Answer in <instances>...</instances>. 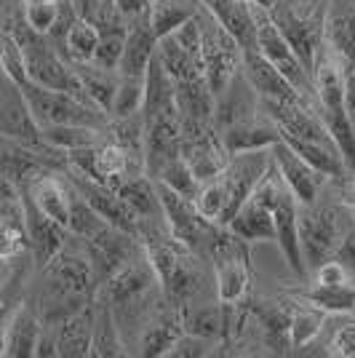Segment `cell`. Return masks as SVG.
Here are the masks:
<instances>
[{
    "mask_svg": "<svg viewBox=\"0 0 355 358\" xmlns=\"http://www.w3.org/2000/svg\"><path fill=\"white\" fill-rule=\"evenodd\" d=\"M24 3H54V0H24Z\"/></svg>",
    "mask_w": 355,
    "mask_h": 358,
    "instance_id": "cell-51",
    "label": "cell"
},
{
    "mask_svg": "<svg viewBox=\"0 0 355 358\" xmlns=\"http://www.w3.org/2000/svg\"><path fill=\"white\" fill-rule=\"evenodd\" d=\"M61 41H64V54L61 57L70 64H75V62H91L96 45H99V30H96V24L75 16V22L67 27Z\"/></svg>",
    "mask_w": 355,
    "mask_h": 358,
    "instance_id": "cell-35",
    "label": "cell"
},
{
    "mask_svg": "<svg viewBox=\"0 0 355 358\" xmlns=\"http://www.w3.org/2000/svg\"><path fill=\"white\" fill-rule=\"evenodd\" d=\"M6 273H8V262H6V259H0V284L6 281Z\"/></svg>",
    "mask_w": 355,
    "mask_h": 358,
    "instance_id": "cell-49",
    "label": "cell"
},
{
    "mask_svg": "<svg viewBox=\"0 0 355 358\" xmlns=\"http://www.w3.org/2000/svg\"><path fill=\"white\" fill-rule=\"evenodd\" d=\"M326 41L355 67V0H328Z\"/></svg>",
    "mask_w": 355,
    "mask_h": 358,
    "instance_id": "cell-26",
    "label": "cell"
},
{
    "mask_svg": "<svg viewBox=\"0 0 355 358\" xmlns=\"http://www.w3.org/2000/svg\"><path fill=\"white\" fill-rule=\"evenodd\" d=\"M64 177L70 179V185L78 190V195L102 217L104 222H110L113 227H118V230L129 233V236H139V217L129 209V203L120 198L115 187H110L104 182H96V179L83 177V174H78L73 169H64Z\"/></svg>",
    "mask_w": 355,
    "mask_h": 358,
    "instance_id": "cell-12",
    "label": "cell"
},
{
    "mask_svg": "<svg viewBox=\"0 0 355 358\" xmlns=\"http://www.w3.org/2000/svg\"><path fill=\"white\" fill-rule=\"evenodd\" d=\"M177 110V96H174V80L163 70L158 54H152L145 73V102H142V120L158 118L166 113Z\"/></svg>",
    "mask_w": 355,
    "mask_h": 358,
    "instance_id": "cell-28",
    "label": "cell"
},
{
    "mask_svg": "<svg viewBox=\"0 0 355 358\" xmlns=\"http://www.w3.org/2000/svg\"><path fill=\"white\" fill-rule=\"evenodd\" d=\"M107 227H110V222H104L102 217L91 209L89 203H86V201L78 195V190L73 187V195H70V222H67L70 236L89 243V241L99 238Z\"/></svg>",
    "mask_w": 355,
    "mask_h": 358,
    "instance_id": "cell-36",
    "label": "cell"
},
{
    "mask_svg": "<svg viewBox=\"0 0 355 358\" xmlns=\"http://www.w3.org/2000/svg\"><path fill=\"white\" fill-rule=\"evenodd\" d=\"M166 299L158 305V310L145 321V329L139 331V356L145 358H163L171 356V350L177 348V343L182 340V324H179L177 310L168 305L163 308Z\"/></svg>",
    "mask_w": 355,
    "mask_h": 358,
    "instance_id": "cell-19",
    "label": "cell"
},
{
    "mask_svg": "<svg viewBox=\"0 0 355 358\" xmlns=\"http://www.w3.org/2000/svg\"><path fill=\"white\" fill-rule=\"evenodd\" d=\"M73 70H75V75H78V80H80L83 94H86L102 113H107V118H110L113 96H115V89H118V80H120L118 70H107V67H99V64H94V62H75Z\"/></svg>",
    "mask_w": 355,
    "mask_h": 358,
    "instance_id": "cell-30",
    "label": "cell"
},
{
    "mask_svg": "<svg viewBox=\"0 0 355 358\" xmlns=\"http://www.w3.org/2000/svg\"><path fill=\"white\" fill-rule=\"evenodd\" d=\"M347 281H350V268L337 257H328L315 268V284H347Z\"/></svg>",
    "mask_w": 355,
    "mask_h": 358,
    "instance_id": "cell-44",
    "label": "cell"
},
{
    "mask_svg": "<svg viewBox=\"0 0 355 358\" xmlns=\"http://www.w3.org/2000/svg\"><path fill=\"white\" fill-rule=\"evenodd\" d=\"M291 297L305 299L326 315H347L355 313V286L347 284H315L302 292H291Z\"/></svg>",
    "mask_w": 355,
    "mask_h": 358,
    "instance_id": "cell-32",
    "label": "cell"
},
{
    "mask_svg": "<svg viewBox=\"0 0 355 358\" xmlns=\"http://www.w3.org/2000/svg\"><path fill=\"white\" fill-rule=\"evenodd\" d=\"M96 315H94V337H91V356L96 358H118L126 356V345L120 337V327L115 321V310L102 302L94 299Z\"/></svg>",
    "mask_w": 355,
    "mask_h": 358,
    "instance_id": "cell-31",
    "label": "cell"
},
{
    "mask_svg": "<svg viewBox=\"0 0 355 358\" xmlns=\"http://www.w3.org/2000/svg\"><path fill=\"white\" fill-rule=\"evenodd\" d=\"M155 286H158V278H155V273L150 268L145 252L139 249L115 273H110L102 284H99L96 299L107 302L113 310L142 313V302L155 292Z\"/></svg>",
    "mask_w": 355,
    "mask_h": 358,
    "instance_id": "cell-7",
    "label": "cell"
},
{
    "mask_svg": "<svg viewBox=\"0 0 355 358\" xmlns=\"http://www.w3.org/2000/svg\"><path fill=\"white\" fill-rule=\"evenodd\" d=\"M208 257L214 268V294L222 305H236L252 294L249 243H243L227 227H222V233L208 249Z\"/></svg>",
    "mask_w": 355,
    "mask_h": 358,
    "instance_id": "cell-4",
    "label": "cell"
},
{
    "mask_svg": "<svg viewBox=\"0 0 355 358\" xmlns=\"http://www.w3.org/2000/svg\"><path fill=\"white\" fill-rule=\"evenodd\" d=\"M155 187H158V198H161L163 224H166V230H168L179 243H184L190 252L208 254L214 238L222 233V227L217 222H208L206 217L195 209V203L190 198L168 190L161 182H155Z\"/></svg>",
    "mask_w": 355,
    "mask_h": 358,
    "instance_id": "cell-9",
    "label": "cell"
},
{
    "mask_svg": "<svg viewBox=\"0 0 355 358\" xmlns=\"http://www.w3.org/2000/svg\"><path fill=\"white\" fill-rule=\"evenodd\" d=\"M41 331H43V321H41L38 310L27 302H19L8 315V321H6V350H3V356L32 358L38 340H41Z\"/></svg>",
    "mask_w": 355,
    "mask_h": 358,
    "instance_id": "cell-21",
    "label": "cell"
},
{
    "mask_svg": "<svg viewBox=\"0 0 355 358\" xmlns=\"http://www.w3.org/2000/svg\"><path fill=\"white\" fill-rule=\"evenodd\" d=\"M328 353L340 358H355V321L334 331V337L328 343Z\"/></svg>",
    "mask_w": 355,
    "mask_h": 358,
    "instance_id": "cell-45",
    "label": "cell"
},
{
    "mask_svg": "<svg viewBox=\"0 0 355 358\" xmlns=\"http://www.w3.org/2000/svg\"><path fill=\"white\" fill-rule=\"evenodd\" d=\"M27 249H30V241H27V227H24V222L3 220L0 222V259H6V262L19 259Z\"/></svg>",
    "mask_w": 355,
    "mask_h": 358,
    "instance_id": "cell-41",
    "label": "cell"
},
{
    "mask_svg": "<svg viewBox=\"0 0 355 358\" xmlns=\"http://www.w3.org/2000/svg\"><path fill=\"white\" fill-rule=\"evenodd\" d=\"M152 182H161L168 190L184 195V198H190V201H193L195 193H198V187H201V182L193 177V171L182 161V155H177L174 161H168V164L163 166L161 171H158V177L152 179Z\"/></svg>",
    "mask_w": 355,
    "mask_h": 358,
    "instance_id": "cell-39",
    "label": "cell"
},
{
    "mask_svg": "<svg viewBox=\"0 0 355 358\" xmlns=\"http://www.w3.org/2000/svg\"><path fill=\"white\" fill-rule=\"evenodd\" d=\"M195 19L201 24V54H203L208 89L214 96H219L243 67V48L203 6H198Z\"/></svg>",
    "mask_w": 355,
    "mask_h": 358,
    "instance_id": "cell-6",
    "label": "cell"
},
{
    "mask_svg": "<svg viewBox=\"0 0 355 358\" xmlns=\"http://www.w3.org/2000/svg\"><path fill=\"white\" fill-rule=\"evenodd\" d=\"M198 6H203L208 14L240 43V48L256 45L254 43V16L249 0H198Z\"/></svg>",
    "mask_w": 355,
    "mask_h": 358,
    "instance_id": "cell-24",
    "label": "cell"
},
{
    "mask_svg": "<svg viewBox=\"0 0 355 358\" xmlns=\"http://www.w3.org/2000/svg\"><path fill=\"white\" fill-rule=\"evenodd\" d=\"M249 315L256 327L265 331V345L273 353H289L291 343H289V318H291V308H286L281 302H267L259 297L243 299Z\"/></svg>",
    "mask_w": 355,
    "mask_h": 358,
    "instance_id": "cell-22",
    "label": "cell"
},
{
    "mask_svg": "<svg viewBox=\"0 0 355 358\" xmlns=\"http://www.w3.org/2000/svg\"><path fill=\"white\" fill-rule=\"evenodd\" d=\"M193 203L208 222L219 224V220H222V214H224V206H227V193H224L222 179L214 177L211 182H203V185L198 187V193H195Z\"/></svg>",
    "mask_w": 355,
    "mask_h": 358,
    "instance_id": "cell-40",
    "label": "cell"
},
{
    "mask_svg": "<svg viewBox=\"0 0 355 358\" xmlns=\"http://www.w3.org/2000/svg\"><path fill=\"white\" fill-rule=\"evenodd\" d=\"M24 19L30 24L32 32L38 35H51V30L57 27V19H59L61 11V0H54V3H24Z\"/></svg>",
    "mask_w": 355,
    "mask_h": 358,
    "instance_id": "cell-42",
    "label": "cell"
},
{
    "mask_svg": "<svg viewBox=\"0 0 355 358\" xmlns=\"http://www.w3.org/2000/svg\"><path fill=\"white\" fill-rule=\"evenodd\" d=\"M227 230L240 238L243 243H259V241H275V220H273V209L265 206L262 201L249 198L238 214L230 220Z\"/></svg>",
    "mask_w": 355,
    "mask_h": 358,
    "instance_id": "cell-27",
    "label": "cell"
},
{
    "mask_svg": "<svg viewBox=\"0 0 355 358\" xmlns=\"http://www.w3.org/2000/svg\"><path fill=\"white\" fill-rule=\"evenodd\" d=\"M267 14L312 75L315 57L326 41L328 0H275L267 8Z\"/></svg>",
    "mask_w": 355,
    "mask_h": 358,
    "instance_id": "cell-2",
    "label": "cell"
},
{
    "mask_svg": "<svg viewBox=\"0 0 355 358\" xmlns=\"http://www.w3.org/2000/svg\"><path fill=\"white\" fill-rule=\"evenodd\" d=\"M222 136L224 148L230 155L238 152H252V150H270L275 142H281V131L273 120L267 118L265 113L259 110L256 115L246 120H238L233 126H227L222 131H217Z\"/></svg>",
    "mask_w": 355,
    "mask_h": 358,
    "instance_id": "cell-20",
    "label": "cell"
},
{
    "mask_svg": "<svg viewBox=\"0 0 355 358\" xmlns=\"http://www.w3.org/2000/svg\"><path fill=\"white\" fill-rule=\"evenodd\" d=\"M350 227L353 217L345 211L342 203L321 206L315 201L312 206H299V246L305 265L318 268L328 257H334Z\"/></svg>",
    "mask_w": 355,
    "mask_h": 358,
    "instance_id": "cell-3",
    "label": "cell"
},
{
    "mask_svg": "<svg viewBox=\"0 0 355 358\" xmlns=\"http://www.w3.org/2000/svg\"><path fill=\"white\" fill-rule=\"evenodd\" d=\"M337 182V187H340V203L345 206V211L353 217L355 222V174H345V177L334 179Z\"/></svg>",
    "mask_w": 355,
    "mask_h": 358,
    "instance_id": "cell-47",
    "label": "cell"
},
{
    "mask_svg": "<svg viewBox=\"0 0 355 358\" xmlns=\"http://www.w3.org/2000/svg\"><path fill=\"white\" fill-rule=\"evenodd\" d=\"M11 220V222H24V203L22 193L8 177L0 174V222Z\"/></svg>",
    "mask_w": 355,
    "mask_h": 358,
    "instance_id": "cell-43",
    "label": "cell"
},
{
    "mask_svg": "<svg viewBox=\"0 0 355 358\" xmlns=\"http://www.w3.org/2000/svg\"><path fill=\"white\" fill-rule=\"evenodd\" d=\"M342 75H345V107H347V118L355 131V67L350 62L342 59Z\"/></svg>",
    "mask_w": 355,
    "mask_h": 358,
    "instance_id": "cell-46",
    "label": "cell"
},
{
    "mask_svg": "<svg viewBox=\"0 0 355 358\" xmlns=\"http://www.w3.org/2000/svg\"><path fill=\"white\" fill-rule=\"evenodd\" d=\"M270 155H273V166L278 169L283 185L291 190V195L296 198L299 206H312L324 187L328 185V177L321 174L318 169H312L305 158H299L294 150L283 142H275L270 148Z\"/></svg>",
    "mask_w": 355,
    "mask_h": 358,
    "instance_id": "cell-13",
    "label": "cell"
},
{
    "mask_svg": "<svg viewBox=\"0 0 355 358\" xmlns=\"http://www.w3.org/2000/svg\"><path fill=\"white\" fill-rule=\"evenodd\" d=\"M22 193V190H19ZM22 203H24V227H27V241H30V252L35 265L43 270L59 249L70 238V230L64 224L48 220L43 211L32 203L27 195L22 193Z\"/></svg>",
    "mask_w": 355,
    "mask_h": 358,
    "instance_id": "cell-16",
    "label": "cell"
},
{
    "mask_svg": "<svg viewBox=\"0 0 355 358\" xmlns=\"http://www.w3.org/2000/svg\"><path fill=\"white\" fill-rule=\"evenodd\" d=\"M155 45H158V35L150 27L147 14L133 19L131 24H129V35H126V45H123L118 73L133 75V78H145L150 59L155 54Z\"/></svg>",
    "mask_w": 355,
    "mask_h": 358,
    "instance_id": "cell-23",
    "label": "cell"
},
{
    "mask_svg": "<svg viewBox=\"0 0 355 358\" xmlns=\"http://www.w3.org/2000/svg\"><path fill=\"white\" fill-rule=\"evenodd\" d=\"M273 164L270 150H252V152H238L230 158V164L224 166V171L219 174L227 193V206L219 220V227H227L230 220L238 214V209L249 201V195L254 193L256 182L262 179V174L267 171V166Z\"/></svg>",
    "mask_w": 355,
    "mask_h": 358,
    "instance_id": "cell-10",
    "label": "cell"
},
{
    "mask_svg": "<svg viewBox=\"0 0 355 358\" xmlns=\"http://www.w3.org/2000/svg\"><path fill=\"white\" fill-rule=\"evenodd\" d=\"M273 220H275V243L286 265L291 268L296 278H307V265L302 259V246H299V203L289 187H283L281 195L275 198Z\"/></svg>",
    "mask_w": 355,
    "mask_h": 358,
    "instance_id": "cell-15",
    "label": "cell"
},
{
    "mask_svg": "<svg viewBox=\"0 0 355 358\" xmlns=\"http://www.w3.org/2000/svg\"><path fill=\"white\" fill-rule=\"evenodd\" d=\"M230 158L233 155L227 152L222 136L217 134L214 126H208L198 134L182 136V161L187 164V169L193 171V177L201 185L219 177L224 171V166L230 164Z\"/></svg>",
    "mask_w": 355,
    "mask_h": 358,
    "instance_id": "cell-14",
    "label": "cell"
},
{
    "mask_svg": "<svg viewBox=\"0 0 355 358\" xmlns=\"http://www.w3.org/2000/svg\"><path fill=\"white\" fill-rule=\"evenodd\" d=\"M0 136L19 142V145H27V148L43 150V152H61V150L45 145L41 126L32 118L30 105L24 99V91L6 75H3V89H0Z\"/></svg>",
    "mask_w": 355,
    "mask_h": 358,
    "instance_id": "cell-11",
    "label": "cell"
},
{
    "mask_svg": "<svg viewBox=\"0 0 355 358\" xmlns=\"http://www.w3.org/2000/svg\"><path fill=\"white\" fill-rule=\"evenodd\" d=\"M249 3H256V6H262V8H270L275 0H249Z\"/></svg>",
    "mask_w": 355,
    "mask_h": 358,
    "instance_id": "cell-50",
    "label": "cell"
},
{
    "mask_svg": "<svg viewBox=\"0 0 355 358\" xmlns=\"http://www.w3.org/2000/svg\"><path fill=\"white\" fill-rule=\"evenodd\" d=\"M142 102H145V78L120 75L118 89L113 96V107H110V118L136 115V113H142Z\"/></svg>",
    "mask_w": 355,
    "mask_h": 358,
    "instance_id": "cell-37",
    "label": "cell"
},
{
    "mask_svg": "<svg viewBox=\"0 0 355 358\" xmlns=\"http://www.w3.org/2000/svg\"><path fill=\"white\" fill-rule=\"evenodd\" d=\"M177 315L184 334H193L208 343L224 337V305L217 297L211 299L206 292L177 308Z\"/></svg>",
    "mask_w": 355,
    "mask_h": 358,
    "instance_id": "cell-18",
    "label": "cell"
},
{
    "mask_svg": "<svg viewBox=\"0 0 355 358\" xmlns=\"http://www.w3.org/2000/svg\"><path fill=\"white\" fill-rule=\"evenodd\" d=\"M0 73L8 80H14L16 86L30 83L27 80V64H24V51L8 30L0 27Z\"/></svg>",
    "mask_w": 355,
    "mask_h": 358,
    "instance_id": "cell-38",
    "label": "cell"
},
{
    "mask_svg": "<svg viewBox=\"0 0 355 358\" xmlns=\"http://www.w3.org/2000/svg\"><path fill=\"white\" fill-rule=\"evenodd\" d=\"M115 190H118V195L129 203V209H131L139 220H163L158 187H155V182H152L145 171L126 174V177L115 185Z\"/></svg>",
    "mask_w": 355,
    "mask_h": 358,
    "instance_id": "cell-29",
    "label": "cell"
},
{
    "mask_svg": "<svg viewBox=\"0 0 355 358\" xmlns=\"http://www.w3.org/2000/svg\"><path fill=\"white\" fill-rule=\"evenodd\" d=\"M312 99L321 120L326 123L331 139L337 142L347 169L355 174V131L345 107V75H342V57L324 41L315 64H312Z\"/></svg>",
    "mask_w": 355,
    "mask_h": 358,
    "instance_id": "cell-1",
    "label": "cell"
},
{
    "mask_svg": "<svg viewBox=\"0 0 355 358\" xmlns=\"http://www.w3.org/2000/svg\"><path fill=\"white\" fill-rule=\"evenodd\" d=\"M94 315L96 305L91 302L83 310L61 321L57 329V348L61 358H86L91 356V337H94Z\"/></svg>",
    "mask_w": 355,
    "mask_h": 358,
    "instance_id": "cell-25",
    "label": "cell"
},
{
    "mask_svg": "<svg viewBox=\"0 0 355 358\" xmlns=\"http://www.w3.org/2000/svg\"><path fill=\"white\" fill-rule=\"evenodd\" d=\"M252 16H254V43H256V48H259V54L265 57L278 73L294 86L299 94H305V96H310L312 99V91H315V86H312V75L310 70L299 62V57L294 54V48H291V43L283 38V32L278 30V24L270 19V14H267V8H262V6H256V3H252ZM315 102V99H312Z\"/></svg>",
    "mask_w": 355,
    "mask_h": 358,
    "instance_id": "cell-8",
    "label": "cell"
},
{
    "mask_svg": "<svg viewBox=\"0 0 355 358\" xmlns=\"http://www.w3.org/2000/svg\"><path fill=\"white\" fill-rule=\"evenodd\" d=\"M45 145L61 152H73V150L94 148L104 139V129L94 126H75V123H61V126H43L41 129Z\"/></svg>",
    "mask_w": 355,
    "mask_h": 358,
    "instance_id": "cell-34",
    "label": "cell"
},
{
    "mask_svg": "<svg viewBox=\"0 0 355 358\" xmlns=\"http://www.w3.org/2000/svg\"><path fill=\"white\" fill-rule=\"evenodd\" d=\"M113 6H115V11L129 24H131L133 19H139V16H145L150 11V0H113Z\"/></svg>",
    "mask_w": 355,
    "mask_h": 358,
    "instance_id": "cell-48",
    "label": "cell"
},
{
    "mask_svg": "<svg viewBox=\"0 0 355 358\" xmlns=\"http://www.w3.org/2000/svg\"><path fill=\"white\" fill-rule=\"evenodd\" d=\"M24 99L30 105L32 118L38 120V126H61V123H75V126H94L104 129L107 126V113H102L91 99H83L70 91H54L24 83Z\"/></svg>",
    "mask_w": 355,
    "mask_h": 358,
    "instance_id": "cell-5",
    "label": "cell"
},
{
    "mask_svg": "<svg viewBox=\"0 0 355 358\" xmlns=\"http://www.w3.org/2000/svg\"><path fill=\"white\" fill-rule=\"evenodd\" d=\"M243 75H246V80L252 83V89L256 91L259 99H281V102L307 99V102H312L310 96L299 94V91L259 54L256 45L243 48ZM312 105H315V102H312Z\"/></svg>",
    "mask_w": 355,
    "mask_h": 358,
    "instance_id": "cell-17",
    "label": "cell"
},
{
    "mask_svg": "<svg viewBox=\"0 0 355 358\" xmlns=\"http://www.w3.org/2000/svg\"><path fill=\"white\" fill-rule=\"evenodd\" d=\"M326 324V313L305 299L291 297V318H289V343L291 350L307 348L321 334Z\"/></svg>",
    "mask_w": 355,
    "mask_h": 358,
    "instance_id": "cell-33",
    "label": "cell"
}]
</instances>
